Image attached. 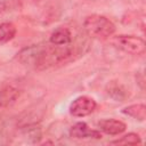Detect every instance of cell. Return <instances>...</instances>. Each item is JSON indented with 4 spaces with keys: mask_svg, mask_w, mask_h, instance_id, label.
<instances>
[{
    "mask_svg": "<svg viewBox=\"0 0 146 146\" xmlns=\"http://www.w3.org/2000/svg\"><path fill=\"white\" fill-rule=\"evenodd\" d=\"M83 27L88 35L95 39H108L115 32V25L112 21L103 15H90L83 22Z\"/></svg>",
    "mask_w": 146,
    "mask_h": 146,
    "instance_id": "1",
    "label": "cell"
},
{
    "mask_svg": "<svg viewBox=\"0 0 146 146\" xmlns=\"http://www.w3.org/2000/svg\"><path fill=\"white\" fill-rule=\"evenodd\" d=\"M110 42L114 47L131 55H141L146 49L145 41L141 38L135 35H116L113 36Z\"/></svg>",
    "mask_w": 146,
    "mask_h": 146,
    "instance_id": "2",
    "label": "cell"
},
{
    "mask_svg": "<svg viewBox=\"0 0 146 146\" xmlns=\"http://www.w3.org/2000/svg\"><path fill=\"white\" fill-rule=\"evenodd\" d=\"M96 108V102L91 97L80 96L70 105V113L76 117H83L91 114Z\"/></svg>",
    "mask_w": 146,
    "mask_h": 146,
    "instance_id": "3",
    "label": "cell"
},
{
    "mask_svg": "<svg viewBox=\"0 0 146 146\" xmlns=\"http://www.w3.org/2000/svg\"><path fill=\"white\" fill-rule=\"evenodd\" d=\"M70 136L72 138H94V139H100L102 133L97 130H91L86 122H76L74 125L70 129Z\"/></svg>",
    "mask_w": 146,
    "mask_h": 146,
    "instance_id": "4",
    "label": "cell"
},
{
    "mask_svg": "<svg viewBox=\"0 0 146 146\" xmlns=\"http://www.w3.org/2000/svg\"><path fill=\"white\" fill-rule=\"evenodd\" d=\"M98 128L107 133V135H120L122 132L125 131V123L120 121V120H115V119H105V120H100L97 123Z\"/></svg>",
    "mask_w": 146,
    "mask_h": 146,
    "instance_id": "5",
    "label": "cell"
},
{
    "mask_svg": "<svg viewBox=\"0 0 146 146\" xmlns=\"http://www.w3.org/2000/svg\"><path fill=\"white\" fill-rule=\"evenodd\" d=\"M49 41L55 46H66L72 41L71 31L66 27H58L51 33Z\"/></svg>",
    "mask_w": 146,
    "mask_h": 146,
    "instance_id": "6",
    "label": "cell"
},
{
    "mask_svg": "<svg viewBox=\"0 0 146 146\" xmlns=\"http://www.w3.org/2000/svg\"><path fill=\"white\" fill-rule=\"evenodd\" d=\"M122 113L129 115L136 120L144 121L146 119V106L144 104H133L122 110Z\"/></svg>",
    "mask_w": 146,
    "mask_h": 146,
    "instance_id": "7",
    "label": "cell"
},
{
    "mask_svg": "<svg viewBox=\"0 0 146 146\" xmlns=\"http://www.w3.org/2000/svg\"><path fill=\"white\" fill-rule=\"evenodd\" d=\"M16 35V26L10 22L0 24V43H5L14 39Z\"/></svg>",
    "mask_w": 146,
    "mask_h": 146,
    "instance_id": "8",
    "label": "cell"
},
{
    "mask_svg": "<svg viewBox=\"0 0 146 146\" xmlns=\"http://www.w3.org/2000/svg\"><path fill=\"white\" fill-rule=\"evenodd\" d=\"M111 144L112 145H139V144H141V139L138 133L130 132V133L124 135L120 139L111 141Z\"/></svg>",
    "mask_w": 146,
    "mask_h": 146,
    "instance_id": "9",
    "label": "cell"
},
{
    "mask_svg": "<svg viewBox=\"0 0 146 146\" xmlns=\"http://www.w3.org/2000/svg\"><path fill=\"white\" fill-rule=\"evenodd\" d=\"M17 96H18L17 90L11 87H8L7 89L2 90V92L0 95V105H8L9 103L15 102Z\"/></svg>",
    "mask_w": 146,
    "mask_h": 146,
    "instance_id": "10",
    "label": "cell"
},
{
    "mask_svg": "<svg viewBox=\"0 0 146 146\" xmlns=\"http://www.w3.org/2000/svg\"><path fill=\"white\" fill-rule=\"evenodd\" d=\"M2 8H3V3H2V2H1V1H0V10H1V9H2Z\"/></svg>",
    "mask_w": 146,
    "mask_h": 146,
    "instance_id": "11",
    "label": "cell"
}]
</instances>
